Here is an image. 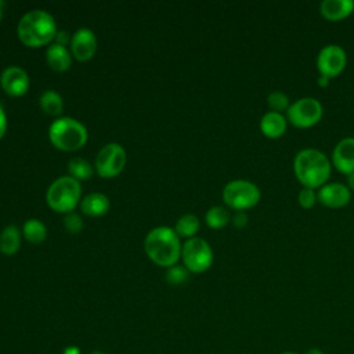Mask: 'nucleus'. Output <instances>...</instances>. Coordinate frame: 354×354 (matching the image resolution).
<instances>
[{
  "mask_svg": "<svg viewBox=\"0 0 354 354\" xmlns=\"http://www.w3.org/2000/svg\"><path fill=\"white\" fill-rule=\"evenodd\" d=\"M329 158L317 148H304L293 159V171L297 181L306 188L322 187L330 176Z\"/></svg>",
  "mask_w": 354,
  "mask_h": 354,
  "instance_id": "nucleus-1",
  "label": "nucleus"
},
{
  "mask_svg": "<svg viewBox=\"0 0 354 354\" xmlns=\"http://www.w3.org/2000/svg\"><path fill=\"white\" fill-rule=\"evenodd\" d=\"M148 257L158 266H176L181 256L180 236L170 227H156L151 230L144 241Z\"/></svg>",
  "mask_w": 354,
  "mask_h": 354,
  "instance_id": "nucleus-2",
  "label": "nucleus"
},
{
  "mask_svg": "<svg viewBox=\"0 0 354 354\" xmlns=\"http://www.w3.org/2000/svg\"><path fill=\"white\" fill-rule=\"evenodd\" d=\"M19 40L29 47H40L54 40L57 25L53 15L44 10H30L18 22Z\"/></svg>",
  "mask_w": 354,
  "mask_h": 354,
  "instance_id": "nucleus-3",
  "label": "nucleus"
},
{
  "mask_svg": "<svg viewBox=\"0 0 354 354\" xmlns=\"http://www.w3.org/2000/svg\"><path fill=\"white\" fill-rule=\"evenodd\" d=\"M48 137L54 147L62 151H76L87 141V129L73 118H58L48 127Z\"/></svg>",
  "mask_w": 354,
  "mask_h": 354,
  "instance_id": "nucleus-4",
  "label": "nucleus"
},
{
  "mask_svg": "<svg viewBox=\"0 0 354 354\" xmlns=\"http://www.w3.org/2000/svg\"><path fill=\"white\" fill-rule=\"evenodd\" d=\"M82 188L76 178L72 176H62L54 180L47 192V205L59 213H71L80 199Z\"/></svg>",
  "mask_w": 354,
  "mask_h": 354,
  "instance_id": "nucleus-5",
  "label": "nucleus"
},
{
  "mask_svg": "<svg viewBox=\"0 0 354 354\" xmlns=\"http://www.w3.org/2000/svg\"><path fill=\"white\" fill-rule=\"evenodd\" d=\"M259 187L249 180H232L223 188V201L225 205L236 212H243L253 207L260 201Z\"/></svg>",
  "mask_w": 354,
  "mask_h": 354,
  "instance_id": "nucleus-6",
  "label": "nucleus"
},
{
  "mask_svg": "<svg viewBox=\"0 0 354 354\" xmlns=\"http://www.w3.org/2000/svg\"><path fill=\"white\" fill-rule=\"evenodd\" d=\"M181 257L184 267L191 272H203L213 263V250L210 245L199 236L189 238L181 246Z\"/></svg>",
  "mask_w": 354,
  "mask_h": 354,
  "instance_id": "nucleus-7",
  "label": "nucleus"
},
{
  "mask_svg": "<svg viewBox=\"0 0 354 354\" xmlns=\"http://www.w3.org/2000/svg\"><path fill=\"white\" fill-rule=\"evenodd\" d=\"M324 113L322 104L314 97H301L292 102L286 111L288 120L300 129L317 124Z\"/></svg>",
  "mask_w": 354,
  "mask_h": 354,
  "instance_id": "nucleus-8",
  "label": "nucleus"
},
{
  "mask_svg": "<svg viewBox=\"0 0 354 354\" xmlns=\"http://www.w3.org/2000/svg\"><path fill=\"white\" fill-rule=\"evenodd\" d=\"M127 160L124 148L120 144L109 142L100 149L95 158V170L101 177H113L119 174Z\"/></svg>",
  "mask_w": 354,
  "mask_h": 354,
  "instance_id": "nucleus-9",
  "label": "nucleus"
},
{
  "mask_svg": "<svg viewBox=\"0 0 354 354\" xmlns=\"http://www.w3.org/2000/svg\"><path fill=\"white\" fill-rule=\"evenodd\" d=\"M346 51L337 44L324 46L317 55V69L319 75L326 77L337 76L346 66Z\"/></svg>",
  "mask_w": 354,
  "mask_h": 354,
  "instance_id": "nucleus-10",
  "label": "nucleus"
},
{
  "mask_svg": "<svg viewBox=\"0 0 354 354\" xmlns=\"http://www.w3.org/2000/svg\"><path fill=\"white\" fill-rule=\"evenodd\" d=\"M0 84L8 95L19 97L29 88V76L21 66L11 65L1 72Z\"/></svg>",
  "mask_w": 354,
  "mask_h": 354,
  "instance_id": "nucleus-11",
  "label": "nucleus"
},
{
  "mask_svg": "<svg viewBox=\"0 0 354 354\" xmlns=\"http://www.w3.org/2000/svg\"><path fill=\"white\" fill-rule=\"evenodd\" d=\"M351 198V189L348 185L342 183H329L319 187L317 191V201H319L324 206L339 209L348 203Z\"/></svg>",
  "mask_w": 354,
  "mask_h": 354,
  "instance_id": "nucleus-12",
  "label": "nucleus"
},
{
  "mask_svg": "<svg viewBox=\"0 0 354 354\" xmlns=\"http://www.w3.org/2000/svg\"><path fill=\"white\" fill-rule=\"evenodd\" d=\"M71 50L76 59L87 61L97 50V37L88 28L77 29L71 37Z\"/></svg>",
  "mask_w": 354,
  "mask_h": 354,
  "instance_id": "nucleus-13",
  "label": "nucleus"
},
{
  "mask_svg": "<svg viewBox=\"0 0 354 354\" xmlns=\"http://www.w3.org/2000/svg\"><path fill=\"white\" fill-rule=\"evenodd\" d=\"M332 163L340 173L347 176L354 171V137H344L335 145Z\"/></svg>",
  "mask_w": 354,
  "mask_h": 354,
  "instance_id": "nucleus-14",
  "label": "nucleus"
},
{
  "mask_svg": "<svg viewBox=\"0 0 354 354\" xmlns=\"http://www.w3.org/2000/svg\"><path fill=\"white\" fill-rule=\"evenodd\" d=\"M288 119L279 113L268 111L260 119V130L268 138H278L286 131Z\"/></svg>",
  "mask_w": 354,
  "mask_h": 354,
  "instance_id": "nucleus-15",
  "label": "nucleus"
},
{
  "mask_svg": "<svg viewBox=\"0 0 354 354\" xmlns=\"http://www.w3.org/2000/svg\"><path fill=\"white\" fill-rule=\"evenodd\" d=\"M354 10L353 0H324L319 12L329 21H339L348 17Z\"/></svg>",
  "mask_w": 354,
  "mask_h": 354,
  "instance_id": "nucleus-16",
  "label": "nucleus"
},
{
  "mask_svg": "<svg viewBox=\"0 0 354 354\" xmlns=\"http://www.w3.org/2000/svg\"><path fill=\"white\" fill-rule=\"evenodd\" d=\"M80 209L84 214L90 216V217H98L108 212L109 199L106 195H104L101 192H91L82 199Z\"/></svg>",
  "mask_w": 354,
  "mask_h": 354,
  "instance_id": "nucleus-17",
  "label": "nucleus"
},
{
  "mask_svg": "<svg viewBox=\"0 0 354 354\" xmlns=\"http://www.w3.org/2000/svg\"><path fill=\"white\" fill-rule=\"evenodd\" d=\"M46 59L51 69H54L57 72H64L69 68L72 57H71L69 50L65 46L53 43L47 47Z\"/></svg>",
  "mask_w": 354,
  "mask_h": 354,
  "instance_id": "nucleus-18",
  "label": "nucleus"
},
{
  "mask_svg": "<svg viewBox=\"0 0 354 354\" xmlns=\"http://www.w3.org/2000/svg\"><path fill=\"white\" fill-rule=\"evenodd\" d=\"M21 245V232L15 225H7L0 232V252L4 254H14Z\"/></svg>",
  "mask_w": 354,
  "mask_h": 354,
  "instance_id": "nucleus-19",
  "label": "nucleus"
},
{
  "mask_svg": "<svg viewBox=\"0 0 354 354\" xmlns=\"http://www.w3.org/2000/svg\"><path fill=\"white\" fill-rule=\"evenodd\" d=\"M39 102H40L41 109L47 115H51V116H58L62 112V109H64L62 97L57 91H54V90L43 91V94L40 95Z\"/></svg>",
  "mask_w": 354,
  "mask_h": 354,
  "instance_id": "nucleus-20",
  "label": "nucleus"
},
{
  "mask_svg": "<svg viewBox=\"0 0 354 354\" xmlns=\"http://www.w3.org/2000/svg\"><path fill=\"white\" fill-rule=\"evenodd\" d=\"M24 236L32 243H40L47 236V228L39 218H29L24 223Z\"/></svg>",
  "mask_w": 354,
  "mask_h": 354,
  "instance_id": "nucleus-21",
  "label": "nucleus"
},
{
  "mask_svg": "<svg viewBox=\"0 0 354 354\" xmlns=\"http://www.w3.org/2000/svg\"><path fill=\"white\" fill-rule=\"evenodd\" d=\"M201 227V223H199V218L195 216V214H184L181 216L177 221H176V227H174V231L178 236H183V238H194V235L198 232Z\"/></svg>",
  "mask_w": 354,
  "mask_h": 354,
  "instance_id": "nucleus-22",
  "label": "nucleus"
},
{
  "mask_svg": "<svg viewBox=\"0 0 354 354\" xmlns=\"http://www.w3.org/2000/svg\"><path fill=\"white\" fill-rule=\"evenodd\" d=\"M230 220L231 214L224 206H212L205 214V221L210 228H223Z\"/></svg>",
  "mask_w": 354,
  "mask_h": 354,
  "instance_id": "nucleus-23",
  "label": "nucleus"
},
{
  "mask_svg": "<svg viewBox=\"0 0 354 354\" xmlns=\"http://www.w3.org/2000/svg\"><path fill=\"white\" fill-rule=\"evenodd\" d=\"M68 170H69V174L76 178L77 181L79 180H88L91 176H93V166L90 165L88 160L83 159V158H72L68 163Z\"/></svg>",
  "mask_w": 354,
  "mask_h": 354,
  "instance_id": "nucleus-24",
  "label": "nucleus"
},
{
  "mask_svg": "<svg viewBox=\"0 0 354 354\" xmlns=\"http://www.w3.org/2000/svg\"><path fill=\"white\" fill-rule=\"evenodd\" d=\"M267 104L272 112H279V113H282V111H288L290 105L289 97L281 90L271 91L267 97Z\"/></svg>",
  "mask_w": 354,
  "mask_h": 354,
  "instance_id": "nucleus-25",
  "label": "nucleus"
},
{
  "mask_svg": "<svg viewBox=\"0 0 354 354\" xmlns=\"http://www.w3.org/2000/svg\"><path fill=\"white\" fill-rule=\"evenodd\" d=\"M189 277V271L184 267V266H171L167 268L166 271V279L169 283H173V285H178V283H183L188 279Z\"/></svg>",
  "mask_w": 354,
  "mask_h": 354,
  "instance_id": "nucleus-26",
  "label": "nucleus"
},
{
  "mask_svg": "<svg viewBox=\"0 0 354 354\" xmlns=\"http://www.w3.org/2000/svg\"><path fill=\"white\" fill-rule=\"evenodd\" d=\"M297 202L300 203V206L303 209H310L315 205L317 202V192L313 189V188H306L303 187L300 191H299V195H297Z\"/></svg>",
  "mask_w": 354,
  "mask_h": 354,
  "instance_id": "nucleus-27",
  "label": "nucleus"
},
{
  "mask_svg": "<svg viewBox=\"0 0 354 354\" xmlns=\"http://www.w3.org/2000/svg\"><path fill=\"white\" fill-rule=\"evenodd\" d=\"M64 224H65V228L71 232V234H77L80 232V230L83 228V220L82 217L75 213V212H71V213H66L65 218H64Z\"/></svg>",
  "mask_w": 354,
  "mask_h": 354,
  "instance_id": "nucleus-28",
  "label": "nucleus"
},
{
  "mask_svg": "<svg viewBox=\"0 0 354 354\" xmlns=\"http://www.w3.org/2000/svg\"><path fill=\"white\" fill-rule=\"evenodd\" d=\"M249 221V217L245 212H235L234 216H232V224L236 227V228H243Z\"/></svg>",
  "mask_w": 354,
  "mask_h": 354,
  "instance_id": "nucleus-29",
  "label": "nucleus"
},
{
  "mask_svg": "<svg viewBox=\"0 0 354 354\" xmlns=\"http://www.w3.org/2000/svg\"><path fill=\"white\" fill-rule=\"evenodd\" d=\"M54 40H55V43H57V44L65 46V44L71 40V37H69V35H68V32H66V30H57Z\"/></svg>",
  "mask_w": 354,
  "mask_h": 354,
  "instance_id": "nucleus-30",
  "label": "nucleus"
},
{
  "mask_svg": "<svg viewBox=\"0 0 354 354\" xmlns=\"http://www.w3.org/2000/svg\"><path fill=\"white\" fill-rule=\"evenodd\" d=\"M6 130H7V116L3 106L0 105V138L4 136Z\"/></svg>",
  "mask_w": 354,
  "mask_h": 354,
  "instance_id": "nucleus-31",
  "label": "nucleus"
},
{
  "mask_svg": "<svg viewBox=\"0 0 354 354\" xmlns=\"http://www.w3.org/2000/svg\"><path fill=\"white\" fill-rule=\"evenodd\" d=\"M329 80H330L329 77L319 75V77L317 79V84H318V86H321V87H326V86L329 84Z\"/></svg>",
  "mask_w": 354,
  "mask_h": 354,
  "instance_id": "nucleus-32",
  "label": "nucleus"
},
{
  "mask_svg": "<svg viewBox=\"0 0 354 354\" xmlns=\"http://www.w3.org/2000/svg\"><path fill=\"white\" fill-rule=\"evenodd\" d=\"M64 354H80V351H79L77 347L72 346V347H66L65 351H64Z\"/></svg>",
  "mask_w": 354,
  "mask_h": 354,
  "instance_id": "nucleus-33",
  "label": "nucleus"
},
{
  "mask_svg": "<svg viewBox=\"0 0 354 354\" xmlns=\"http://www.w3.org/2000/svg\"><path fill=\"white\" fill-rule=\"evenodd\" d=\"M304 354H324V351L321 348H318V347H311Z\"/></svg>",
  "mask_w": 354,
  "mask_h": 354,
  "instance_id": "nucleus-34",
  "label": "nucleus"
},
{
  "mask_svg": "<svg viewBox=\"0 0 354 354\" xmlns=\"http://www.w3.org/2000/svg\"><path fill=\"white\" fill-rule=\"evenodd\" d=\"M347 184H348V188L354 191V171L351 174H348L347 177Z\"/></svg>",
  "mask_w": 354,
  "mask_h": 354,
  "instance_id": "nucleus-35",
  "label": "nucleus"
},
{
  "mask_svg": "<svg viewBox=\"0 0 354 354\" xmlns=\"http://www.w3.org/2000/svg\"><path fill=\"white\" fill-rule=\"evenodd\" d=\"M1 7H3V1L0 0V19H1V17H3V11H1Z\"/></svg>",
  "mask_w": 354,
  "mask_h": 354,
  "instance_id": "nucleus-36",
  "label": "nucleus"
},
{
  "mask_svg": "<svg viewBox=\"0 0 354 354\" xmlns=\"http://www.w3.org/2000/svg\"><path fill=\"white\" fill-rule=\"evenodd\" d=\"M281 354H297V353H293V351H283V353H281Z\"/></svg>",
  "mask_w": 354,
  "mask_h": 354,
  "instance_id": "nucleus-37",
  "label": "nucleus"
},
{
  "mask_svg": "<svg viewBox=\"0 0 354 354\" xmlns=\"http://www.w3.org/2000/svg\"><path fill=\"white\" fill-rule=\"evenodd\" d=\"M353 12H354V10H353Z\"/></svg>",
  "mask_w": 354,
  "mask_h": 354,
  "instance_id": "nucleus-38",
  "label": "nucleus"
}]
</instances>
